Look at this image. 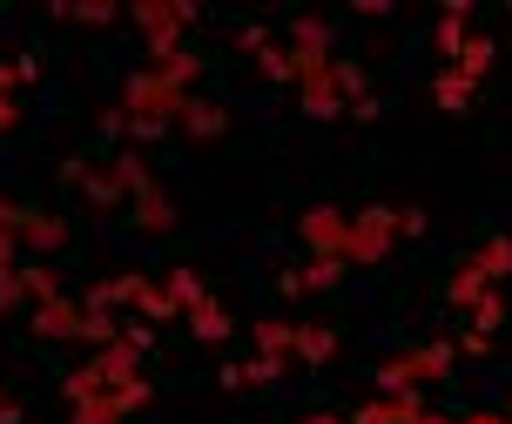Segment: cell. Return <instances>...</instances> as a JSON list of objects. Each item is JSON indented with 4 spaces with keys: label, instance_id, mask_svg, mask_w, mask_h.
Segmentation results:
<instances>
[{
    "label": "cell",
    "instance_id": "7",
    "mask_svg": "<svg viewBox=\"0 0 512 424\" xmlns=\"http://www.w3.org/2000/svg\"><path fill=\"white\" fill-rule=\"evenodd\" d=\"M34 330L48 337V344H81V330H88V310L68 297H54V303H34Z\"/></svg>",
    "mask_w": 512,
    "mask_h": 424
},
{
    "label": "cell",
    "instance_id": "17",
    "mask_svg": "<svg viewBox=\"0 0 512 424\" xmlns=\"http://www.w3.org/2000/svg\"><path fill=\"white\" fill-rule=\"evenodd\" d=\"M189 330H196L203 344H223V337H230V317H223V303H216V297H203L196 310H189Z\"/></svg>",
    "mask_w": 512,
    "mask_h": 424
},
{
    "label": "cell",
    "instance_id": "35",
    "mask_svg": "<svg viewBox=\"0 0 512 424\" xmlns=\"http://www.w3.org/2000/svg\"><path fill=\"white\" fill-rule=\"evenodd\" d=\"M398 236H425V209H398Z\"/></svg>",
    "mask_w": 512,
    "mask_h": 424
},
{
    "label": "cell",
    "instance_id": "27",
    "mask_svg": "<svg viewBox=\"0 0 512 424\" xmlns=\"http://www.w3.org/2000/svg\"><path fill=\"white\" fill-rule=\"evenodd\" d=\"M162 290L176 297V310H182V317H189V310H196V303L209 297V290H203V276H196V270H176V276H169V283H162Z\"/></svg>",
    "mask_w": 512,
    "mask_h": 424
},
{
    "label": "cell",
    "instance_id": "36",
    "mask_svg": "<svg viewBox=\"0 0 512 424\" xmlns=\"http://www.w3.org/2000/svg\"><path fill=\"white\" fill-rule=\"evenodd\" d=\"M14 250H21V243H14V236L0 229V270H21V263H14Z\"/></svg>",
    "mask_w": 512,
    "mask_h": 424
},
{
    "label": "cell",
    "instance_id": "32",
    "mask_svg": "<svg viewBox=\"0 0 512 424\" xmlns=\"http://www.w3.org/2000/svg\"><path fill=\"white\" fill-rule=\"evenodd\" d=\"M27 290H21V270H0V310H21Z\"/></svg>",
    "mask_w": 512,
    "mask_h": 424
},
{
    "label": "cell",
    "instance_id": "4",
    "mask_svg": "<svg viewBox=\"0 0 512 424\" xmlns=\"http://www.w3.org/2000/svg\"><path fill=\"white\" fill-rule=\"evenodd\" d=\"M128 21L142 27V41H149V68H155V61H169V54H182V27L196 21V7L142 0V7H128Z\"/></svg>",
    "mask_w": 512,
    "mask_h": 424
},
{
    "label": "cell",
    "instance_id": "40",
    "mask_svg": "<svg viewBox=\"0 0 512 424\" xmlns=\"http://www.w3.org/2000/svg\"><path fill=\"white\" fill-rule=\"evenodd\" d=\"M418 424H452V418H438V411H425V418H418Z\"/></svg>",
    "mask_w": 512,
    "mask_h": 424
},
{
    "label": "cell",
    "instance_id": "12",
    "mask_svg": "<svg viewBox=\"0 0 512 424\" xmlns=\"http://www.w3.org/2000/svg\"><path fill=\"white\" fill-rule=\"evenodd\" d=\"M88 371L102 377L108 391H122V384H135V377H142V357H135L128 344H108V350H95V364H88Z\"/></svg>",
    "mask_w": 512,
    "mask_h": 424
},
{
    "label": "cell",
    "instance_id": "19",
    "mask_svg": "<svg viewBox=\"0 0 512 424\" xmlns=\"http://www.w3.org/2000/svg\"><path fill=\"white\" fill-rule=\"evenodd\" d=\"M337 350V330H324V324H304L297 330V344H290V357H304V364H324Z\"/></svg>",
    "mask_w": 512,
    "mask_h": 424
},
{
    "label": "cell",
    "instance_id": "39",
    "mask_svg": "<svg viewBox=\"0 0 512 424\" xmlns=\"http://www.w3.org/2000/svg\"><path fill=\"white\" fill-rule=\"evenodd\" d=\"M452 424H506V411H472V418H452Z\"/></svg>",
    "mask_w": 512,
    "mask_h": 424
},
{
    "label": "cell",
    "instance_id": "14",
    "mask_svg": "<svg viewBox=\"0 0 512 424\" xmlns=\"http://www.w3.org/2000/svg\"><path fill=\"white\" fill-rule=\"evenodd\" d=\"M465 41H472V7H445L438 14V54H445V68L465 54Z\"/></svg>",
    "mask_w": 512,
    "mask_h": 424
},
{
    "label": "cell",
    "instance_id": "41",
    "mask_svg": "<svg viewBox=\"0 0 512 424\" xmlns=\"http://www.w3.org/2000/svg\"><path fill=\"white\" fill-rule=\"evenodd\" d=\"M310 424H344V418H310Z\"/></svg>",
    "mask_w": 512,
    "mask_h": 424
},
{
    "label": "cell",
    "instance_id": "1",
    "mask_svg": "<svg viewBox=\"0 0 512 424\" xmlns=\"http://www.w3.org/2000/svg\"><path fill=\"white\" fill-rule=\"evenodd\" d=\"M189 95H196V88H176V81L155 75V68H135V75L122 81V115H128V128L149 142V135H162L169 122H182Z\"/></svg>",
    "mask_w": 512,
    "mask_h": 424
},
{
    "label": "cell",
    "instance_id": "11",
    "mask_svg": "<svg viewBox=\"0 0 512 424\" xmlns=\"http://www.w3.org/2000/svg\"><path fill=\"white\" fill-rule=\"evenodd\" d=\"M331 75H337V95H344V108L371 122V115H378V101H371V81H364V68H358V61H337V54H331Z\"/></svg>",
    "mask_w": 512,
    "mask_h": 424
},
{
    "label": "cell",
    "instance_id": "21",
    "mask_svg": "<svg viewBox=\"0 0 512 424\" xmlns=\"http://www.w3.org/2000/svg\"><path fill=\"white\" fill-rule=\"evenodd\" d=\"M486 290H492V283L472 270V263H465V270H452V283H445V297L459 303V310H479V297H486Z\"/></svg>",
    "mask_w": 512,
    "mask_h": 424
},
{
    "label": "cell",
    "instance_id": "33",
    "mask_svg": "<svg viewBox=\"0 0 512 424\" xmlns=\"http://www.w3.org/2000/svg\"><path fill=\"white\" fill-rule=\"evenodd\" d=\"M243 371H250V384H270V377H283V357H250Z\"/></svg>",
    "mask_w": 512,
    "mask_h": 424
},
{
    "label": "cell",
    "instance_id": "31",
    "mask_svg": "<svg viewBox=\"0 0 512 424\" xmlns=\"http://www.w3.org/2000/svg\"><path fill=\"white\" fill-rule=\"evenodd\" d=\"M142 404H149V377H135V384H122V391H115V411H142Z\"/></svg>",
    "mask_w": 512,
    "mask_h": 424
},
{
    "label": "cell",
    "instance_id": "6",
    "mask_svg": "<svg viewBox=\"0 0 512 424\" xmlns=\"http://www.w3.org/2000/svg\"><path fill=\"white\" fill-rule=\"evenodd\" d=\"M304 243L317 256H337V263H344V250H351V216H344V209H310L304 216Z\"/></svg>",
    "mask_w": 512,
    "mask_h": 424
},
{
    "label": "cell",
    "instance_id": "43",
    "mask_svg": "<svg viewBox=\"0 0 512 424\" xmlns=\"http://www.w3.org/2000/svg\"><path fill=\"white\" fill-rule=\"evenodd\" d=\"M506 418H512V404H506Z\"/></svg>",
    "mask_w": 512,
    "mask_h": 424
},
{
    "label": "cell",
    "instance_id": "29",
    "mask_svg": "<svg viewBox=\"0 0 512 424\" xmlns=\"http://www.w3.org/2000/svg\"><path fill=\"white\" fill-rule=\"evenodd\" d=\"M472 324H479V330L492 337V330L506 324V297H499V290H486V297H479V310H472Z\"/></svg>",
    "mask_w": 512,
    "mask_h": 424
},
{
    "label": "cell",
    "instance_id": "37",
    "mask_svg": "<svg viewBox=\"0 0 512 424\" xmlns=\"http://www.w3.org/2000/svg\"><path fill=\"white\" fill-rule=\"evenodd\" d=\"M14 122H21V101H14V95H0V128H14Z\"/></svg>",
    "mask_w": 512,
    "mask_h": 424
},
{
    "label": "cell",
    "instance_id": "13",
    "mask_svg": "<svg viewBox=\"0 0 512 424\" xmlns=\"http://www.w3.org/2000/svg\"><path fill=\"white\" fill-rule=\"evenodd\" d=\"M68 182H75L88 202H122V196H128L115 169H81V162H68Z\"/></svg>",
    "mask_w": 512,
    "mask_h": 424
},
{
    "label": "cell",
    "instance_id": "16",
    "mask_svg": "<svg viewBox=\"0 0 512 424\" xmlns=\"http://www.w3.org/2000/svg\"><path fill=\"white\" fill-rule=\"evenodd\" d=\"M182 128H189V135H223V128H230V108H216V101H196V95H189V108H182Z\"/></svg>",
    "mask_w": 512,
    "mask_h": 424
},
{
    "label": "cell",
    "instance_id": "20",
    "mask_svg": "<svg viewBox=\"0 0 512 424\" xmlns=\"http://www.w3.org/2000/svg\"><path fill=\"white\" fill-rule=\"evenodd\" d=\"M472 270L486 276V283H499V276H512V236H492L486 250L472 256Z\"/></svg>",
    "mask_w": 512,
    "mask_h": 424
},
{
    "label": "cell",
    "instance_id": "10",
    "mask_svg": "<svg viewBox=\"0 0 512 424\" xmlns=\"http://www.w3.org/2000/svg\"><path fill=\"white\" fill-rule=\"evenodd\" d=\"M418 418H425V398H418V391H391V398L364 404L351 424H418Z\"/></svg>",
    "mask_w": 512,
    "mask_h": 424
},
{
    "label": "cell",
    "instance_id": "9",
    "mask_svg": "<svg viewBox=\"0 0 512 424\" xmlns=\"http://www.w3.org/2000/svg\"><path fill=\"white\" fill-rule=\"evenodd\" d=\"M344 270H351V263H337V256H310L304 270H283V297H310V290H331Z\"/></svg>",
    "mask_w": 512,
    "mask_h": 424
},
{
    "label": "cell",
    "instance_id": "2",
    "mask_svg": "<svg viewBox=\"0 0 512 424\" xmlns=\"http://www.w3.org/2000/svg\"><path fill=\"white\" fill-rule=\"evenodd\" d=\"M115 175H122L128 196H135V229H142V236H169V229H176V209L162 196V182L142 169V155H115Z\"/></svg>",
    "mask_w": 512,
    "mask_h": 424
},
{
    "label": "cell",
    "instance_id": "25",
    "mask_svg": "<svg viewBox=\"0 0 512 424\" xmlns=\"http://www.w3.org/2000/svg\"><path fill=\"white\" fill-rule=\"evenodd\" d=\"M256 344H263V357H290V344H297V324L263 317V324H256Z\"/></svg>",
    "mask_w": 512,
    "mask_h": 424
},
{
    "label": "cell",
    "instance_id": "24",
    "mask_svg": "<svg viewBox=\"0 0 512 424\" xmlns=\"http://www.w3.org/2000/svg\"><path fill=\"white\" fill-rule=\"evenodd\" d=\"M452 68H459V75L479 88V81H486V68H492V41H486V34H472V41H465V54L452 61Z\"/></svg>",
    "mask_w": 512,
    "mask_h": 424
},
{
    "label": "cell",
    "instance_id": "18",
    "mask_svg": "<svg viewBox=\"0 0 512 424\" xmlns=\"http://www.w3.org/2000/svg\"><path fill=\"white\" fill-rule=\"evenodd\" d=\"M21 290H27V310H34V303L61 297V276H54L48 263H21Z\"/></svg>",
    "mask_w": 512,
    "mask_h": 424
},
{
    "label": "cell",
    "instance_id": "28",
    "mask_svg": "<svg viewBox=\"0 0 512 424\" xmlns=\"http://www.w3.org/2000/svg\"><path fill=\"white\" fill-rule=\"evenodd\" d=\"M27 223H34V209H27V202H14V196H0V229H7L14 243L27 236Z\"/></svg>",
    "mask_w": 512,
    "mask_h": 424
},
{
    "label": "cell",
    "instance_id": "22",
    "mask_svg": "<svg viewBox=\"0 0 512 424\" xmlns=\"http://www.w3.org/2000/svg\"><path fill=\"white\" fill-rule=\"evenodd\" d=\"M290 48L297 54H331V21H290Z\"/></svg>",
    "mask_w": 512,
    "mask_h": 424
},
{
    "label": "cell",
    "instance_id": "3",
    "mask_svg": "<svg viewBox=\"0 0 512 424\" xmlns=\"http://www.w3.org/2000/svg\"><path fill=\"white\" fill-rule=\"evenodd\" d=\"M452 344H425V350H405V357H384L378 364V391H418V384H438V377H452Z\"/></svg>",
    "mask_w": 512,
    "mask_h": 424
},
{
    "label": "cell",
    "instance_id": "30",
    "mask_svg": "<svg viewBox=\"0 0 512 424\" xmlns=\"http://www.w3.org/2000/svg\"><path fill=\"white\" fill-rule=\"evenodd\" d=\"M61 21H88V27H108V21H122V7H54Z\"/></svg>",
    "mask_w": 512,
    "mask_h": 424
},
{
    "label": "cell",
    "instance_id": "5",
    "mask_svg": "<svg viewBox=\"0 0 512 424\" xmlns=\"http://www.w3.org/2000/svg\"><path fill=\"white\" fill-rule=\"evenodd\" d=\"M391 243H398V209H364L358 223H351V250H344V263H384L391 256Z\"/></svg>",
    "mask_w": 512,
    "mask_h": 424
},
{
    "label": "cell",
    "instance_id": "42",
    "mask_svg": "<svg viewBox=\"0 0 512 424\" xmlns=\"http://www.w3.org/2000/svg\"><path fill=\"white\" fill-rule=\"evenodd\" d=\"M0 404H7V384H0Z\"/></svg>",
    "mask_w": 512,
    "mask_h": 424
},
{
    "label": "cell",
    "instance_id": "15",
    "mask_svg": "<svg viewBox=\"0 0 512 424\" xmlns=\"http://www.w3.org/2000/svg\"><path fill=\"white\" fill-rule=\"evenodd\" d=\"M432 95H438V108H445V115H465V108H472V95H479V88H472V81H465L459 68H445V75L432 81Z\"/></svg>",
    "mask_w": 512,
    "mask_h": 424
},
{
    "label": "cell",
    "instance_id": "8",
    "mask_svg": "<svg viewBox=\"0 0 512 424\" xmlns=\"http://www.w3.org/2000/svg\"><path fill=\"white\" fill-rule=\"evenodd\" d=\"M297 101H304L317 122H331V115H344V95H337V75H331V61L324 68H310V75H297Z\"/></svg>",
    "mask_w": 512,
    "mask_h": 424
},
{
    "label": "cell",
    "instance_id": "38",
    "mask_svg": "<svg viewBox=\"0 0 512 424\" xmlns=\"http://www.w3.org/2000/svg\"><path fill=\"white\" fill-rule=\"evenodd\" d=\"M21 88V75H14V61H0V95H14Z\"/></svg>",
    "mask_w": 512,
    "mask_h": 424
},
{
    "label": "cell",
    "instance_id": "34",
    "mask_svg": "<svg viewBox=\"0 0 512 424\" xmlns=\"http://www.w3.org/2000/svg\"><path fill=\"white\" fill-rule=\"evenodd\" d=\"M452 350H465V357H486V350H492V337H486V330H465V337H459Z\"/></svg>",
    "mask_w": 512,
    "mask_h": 424
},
{
    "label": "cell",
    "instance_id": "23",
    "mask_svg": "<svg viewBox=\"0 0 512 424\" xmlns=\"http://www.w3.org/2000/svg\"><path fill=\"white\" fill-rule=\"evenodd\" d=\"M21 243H34V250H61V243H68V223H61V216H48V209H34V223H27Z\"/></svg>",
    "mask_w": 512,
    "mask_h": 424
},
{
    "label": "cell",
    "instance_id": "26",
    "mask_svg": "<svg viewBox=\"0 0 512 424\" xmlns=\"http://www.w3.org/2000/svg\"><path fill=\"white\" fill-rule=\"evenodd\" d=\"M142 68H149V61H142ZM155 75H162V81H176V88H196V75H203V61H196V54L182 48V54H169V61H155Z\"/></svg>",
    "mask_w": 512,
    "mask_h": 424
}]
</instances>
